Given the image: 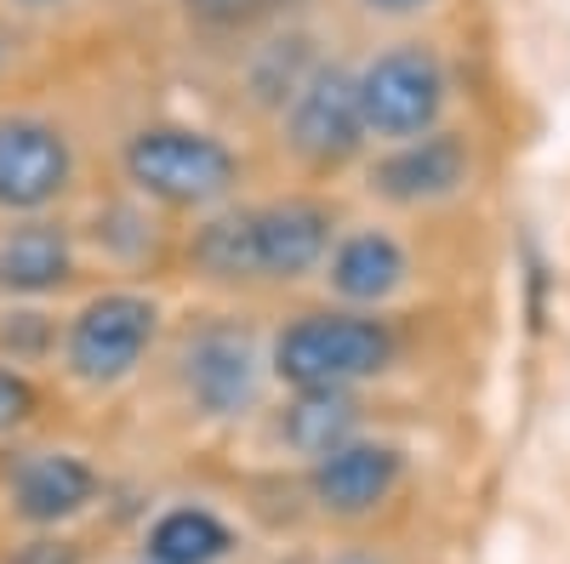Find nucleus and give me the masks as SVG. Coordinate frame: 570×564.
<instances>
[{"instance_id":"1","label":"nucleus","mask_w":570,"mask_h":564,"mask_svg":"<svg viewBox=\"0 0 570 564\" xmlns=\"http://www.w3.org/2000/svg\"><path fill=\"white\" fill-rule=\"evenodd\" d=\"M400 354L389 319L371 314H303L274 337V376L285 388H354L383 376Z\"/></svg>"},{"instance_id":"2","label":"nucleus","mask_w":570,"mask_h":564,"mask_svg":"<svg viewBox=\"0 0 570 564\" xmlns=\"http://www.w3.org/2000/svg\"><path fill=\"white\" fill-rule=\"evenodd\" d=\"M126 177L137 182V195H149L160 206L206 211L234 195L240 160H234L223 137L200 126H142L126 137Z\"/></svg>"},{"instance_id":"3","label":"nucleus","mask_w":570,"mask_h":564,"mask_svg":"<svg viewBox=\"0 0 570 564\" xmlns=\"http://www.w3.org/2000/svg\"><path fill=\"white\" fill-rule=\"evenodd\" d=\"M360 115H365V131L383 137V144H405V137H422L440 126V109H445V63L434 46H394V52L371 58L360 75Z\"/></svg>"},{"instance_id":"4","label":"nucleus","mask_w":570,"mask_h":564,"mask_svg":"<svg viewBox=\"0 0 570 564\" xmlns=\"http://www.w3.org/2000/svg\"><path fill=\"white\" fill-rule=\"evenodd\" d=\"M155 325H160V308L149 297H137V291H104V297H91L75 314L69 337H63L69 376H75V383H86V388L120 383V376H131L142 365V354H149Z\"/></svg>"},{"instance_id":"5","label":"nucleus","mask_w":570,"mask_h":564,"mask_svg":"<svg viewBox=\"0 0 570 564\" xmlns=\"http://www.w3.org/2000/svg\"><path fill=\"white\" fill-rule=\"evenodd\" d=\"M285 144L297 160L331 171L360 155L365 144V115H360V86L343 63H314L297 98L285 103Z\"/></svg>"},{"instance_id":"6","label":"nucleus","mask_w":570,"mask_h":564,"mask_svg":"<svg viewBox=\"0 0 570 564\" xmlns=\"http://www.w3.org/2000/svg\"><path fill=\"white\" fill-rule=\"evenodd\" d=\"M75 155L52 120H0V211H46L69 188Z\"/></svg>"},{"instance_id":"7","label":"nucleus","mask_w":570,"mask_h":564,"mask_svg":"<svg viewBox=\"0 0 570 564\" xmlns=\"http://www.w3.org/2000/svg\"><path fill=\"white\" fill-rule=\"evenodd\" d=\"M473 171V155L456 131H422V137H405L394 144L383 160L371 166V195H383L389 206H434V200H451L456 188L468 182Z\"/></svg>"},{"instance_id":"8","label":"nucleus","mask_w":570,"mask_h":564,"mask_svg":"<svg viewBox=\"0 0 570 564\" xmlns=\"http://www.w3.org/2000/svg\"><path fill=\"white\" fill-rule=\"evenodd\" d=\"M183 388L206 416H240L257 399V348L234 325H206L183 348Z\"/></svg>"},{"instance_id":"9","label":"nucleus","mask_w":570,"mask_h":564,"mask_svg":"<svg viewBox=\"0 0 570 564\" xmlns=\"http://www.w3.org/2000/svg\"><path fill=\"white\" fill-rule=\"evenodd\" d=\"M405 474V456L400 445H383V439H348L337 445L331 456L314 462V502L325 513H337V520H360V513H376L394 485Z\"/></svg>"},{"instance_id":"10","label":"nucleus","mask_w":570,"mask_h":564,"mask_svg":"<svg viewBox=\"0 0 570 564\" xmlns=\"http://www.w3.org/2000/svg\"><path fill=\"white\" fill-rule=\"evenodd\" d=\"M257 279H303L331 251V211L320 200H274L252 206Z\"/></svg>"},{"instance_id":"11","label":"nucleus","mask_w":570,"mask_h":564,"mask_svg":"<svg viewBox=\"0 0 570 564\" xmlns=\"http://www.w3.org/2000/svg\"><path fill=\"white\" fill-rule=\"evenodd\" d=\"M98 496V474L75 451H35L12 474V507L29 525H63Z\"/></svg>"},{"instance_id":"12","label":"nucleus","mask_w":570,"mask_h":564,"mask_svg":"<svg viewBox=\"0 0 570 564\" xmlns=\"http://www.w3.org/2000/svg\"><path fill=\"white\" fill-rule=\"evenodd\" d=\"M405 274H411V257L383 228L343 234V240L325 251V279H331V291H337L343 303H365V308L389 303L405 286Z\"/></svg>"},{"instance_id":"13","label":"nucleus","mask_w":570,"mask_h":564,"mask_svg":"<svg viewBox=\"0 0 570 564\" xmlns=\"http://www.w3.org/2000/svg\"><path fill=\"white\" fill-rule=\"evenodd\" d=\"M75 274L69 234L58 222H18L0 234V286L18 297H46Z\"/></svg>"},{"instance_id":"14","label":"nucleus","mask_w":570,"mask_h":564,"mask_svg":"<svg viewBox=\"0 0 570 564\" xmlns=\"http://www.w3.org/2000/svg\"><path fill=\"white\" fill-rule=\"evenodd\" d=\"M354 434H360V405H354L348 388H297L292 410L279 416V439L308 462L331 456Z\"/></svg>"},{"instance_id":"15","label":"nucleus","mask_w":570,"mask_h":564,"mask_svg":"<svg viewBox=\"0 0 570 564\" xmlns=\"http://www.w3.org/2000/svg\"><path fill=\"white\" fill-rule=\"evenodd\" d=\"M228 547H234V531L212 507H171L149 531L155 564H217V558H228Z\"/></svg>"},{"instance_id":"16","label":"nucleus","mask_w":570,"mask_h":564,"mask_svg":"<svg viewBox=\"0 0 570 564\" xmlns=\"http://www.w3.org/2000/svg\"><path fill=\"white\" fill-rule=\"evenodd\" d=\"M200 274L212 279H257V240H252V211H217L195 228L188 246Z\"/></svg>"},{"instance_id":"17","label":"nucleus","mask_w":570,"mask_h":564,"mask_svg":"<svg viewBox=\"0 0 570 564\" xmlns=\"http://www.w3.org/2000/svg\"><path fill=\"white\" fill-rule=\"evenodd\" d=\"M308 69H314V52H308V40H303V34L274 40L268 52L257 58V69H252V98L285 109V103L297 98V86L308 80Z\"/></svg>"},{"instance_id":"18","label":"nucleus","mask_w":570,"mask_h":564,"mask_svg":"<svg viewBox=\"0 0 570 564\" xmlns=\"http://www.w3.org/2000/svg\"><path fill=\"white\" fill-rule=\"evenodd\" d=\"M0 348H12V365L40 359L46 348H52V319L46 314H7L0 319Z\"/></svg>"},{"instance_id":"19","label":"nucleus","mask_w":570,"mask_h":564,"mask_svg":"<svg viewBox=\"0 0 570 564\" xmlns=\"http://www.w3.org/2000/svg\"><path fill=\"white\" fill-rule=\"evenodd\" d=\"M35 405H40V394H35L29 376L18 365H0V434L23 428V422L35 416Z\"/></svg>"},{"instance_id":"20","label":"nucleus","mask_w":570,"mask_h":564,"mask_svg":"<svg viewBox=\"0 0 570 564\" xmlns=\"http://www.w3.org/2000/svg\"><path fill=\"white\" fill-rule=\"evenodd\" d=\"M0 564H86V558H80V547L69 536H29L23 547H12Z\"/></svg>"},{"instance_id":"21","label":"nucleus","mask_w":570,"mask_h":564,"mask_svg":"<svg viewBox=\"0 0 570 564\" xmlns=\"http://www.w3.org/2000/svg\"><path fill=\"white\" fill-rule=\"evenodd\" d=\"M257 7H263V0H183V12L195 18V23H212V29H234V23H246Z\"/></svg>"},{"instance_id":"22","label":"nucleus","mask_w":570,"mask_h":564,"mask_svg":"<svg viewBox=\"0 0 570 564\" xmlns=\"http://www.w3.org/2000/svg\"><path fill=\"white\" fill-rule=\"evenodd\" d=\"M360 7L383 12V18H411V12H422V7H434V0H360Z\"/></svg>"},{"instance_id":"23","label":"nucleus","mask_w":570,"mask_h":564,"mask_svg":"<svg viewBox=\"0 0 570 564\" xmlns=\"http://www.w3.org/2000/svg\"><path fill=\"white\" fill-rule=\"evenodd\" d=\"M18 7H29V12H40V7H58V0H18Z\"/></svg>"},{"instance_id":"24","label":"nucleus","mask_w":570,"mask_h":564,"mask_svg":"<svg viewBox=\"0 0 570 564\" xmlns=\"http://www.w3.org/2000/svg\"><path fill=\"white\" fill-rule=\"evenodd\" d=\"M0 58H7V40H0Z\"/></svg>"}]
</instances>
